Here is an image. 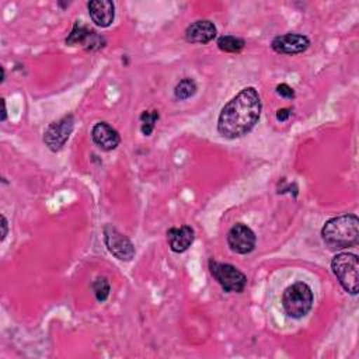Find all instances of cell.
Here are the masks:
<instances>
[{
	"label": "cell",
	"mask_w": 359,
	"mask_h": 359,
	"mask_svg": "<svg viewBox=\"0 0 359 359\" xmlns=\"http://www.w3.org/2000/svg\"><path fill=\"white\" fill-rule=\"evenodd\" d=\"M262 104L254 87L243 88L220 111L217 118V132L226 139H237L257 125Z\"/></svg>",
	"instance_id": "obj_1"
},
{
	"label": "cell",
	"mask_w": 359,
	"mask_h": 359,
	"mask_svg": "<svg viewBox=\"0 0 359 359\" xmlns=\"http://www.w3.org/2000/svg\"><path fill=\"white\" fill-rule=\"evenodd\" d=\"M324 243L332 250L353 247L359 241V219L356 215H339L325 222L321 229Z\"/></svg>",
	"instance_id": "obj_2"
},
{
	"label": "cell",
	"mask_w": 359,
	"mask_h": 359,
	"mask_svg": "<svg viewBox=\"0 0 359 359\" xmlns=\"http://www.w3.org/2000/svg\"><path fill=\"white\" fill-rule=\"evenodd\" d=\"M311 287L304 282H296L287 286L282 294V306L285 313L292 318H303L313 307Z\"/></svg>",
	"instance_id": "obj_3"
},
{
	"label": "cell",
	"mask_w": 359,
	"mask_h": 359,
	"mask_svg": "<svg viewBox=\"0 0 359 359\" xmlns=\"http://www.w3.org/2000/svg\"><path fill=\"white\" fill-rule=\"evenodd\" d=\"M331 269L341 286L351 294L359 289V261L353 252H339L331 261Z\"/></svg>",
	"instance_id": "obj_4"
},
{
	"label": "cell",
	"mask_w": 359,
	"mask_h": 359,
	"mask_svg": "<svg viewBox=\"0 0 359 359\" xmlns=\"http://www.w3.org/2000/svg\"><path fill=\"white\" fill-rule=\"evenodd\" d=\"M209 269L217 283L231 293H241L247 285V276L231 264L209 261Z\"/></svg>",
	"instance_id": "obj_5"
},
{
	"label": "cell",
	"mask_w": 359,
	"mask_h": 359,
	"mask_svg": "<svg viewBox=\"0 0 359 359\" xmlns=\"http://www.w3.org/2000/svg\"><path fill=\"white\" fill-rule=\"evenodd\" d=\"M104 243L108 251L121 261H130L135 255L132 241L112 224H107L104 227Z\"/></svg>",
	"instance_id": "obj_6"
},
{
	"label": "cell",
	"mask_w": 359,
	"mask_h": 359,
	"mask_svg": "<svg viewBox=\"0 0 359 359\" xmlns=\"http://www.w3.org/2000/svg\"><path fill=\"white\" fill-rule=\"evenodd\" d=\"M74 118L73 115H66L59 121L52 122L43 133V142L52 151H59L67 142L70 133L73 132Z\"/></svg>",
	"instance_id": "obj_7"
},
{
	"label": "cell",
	"mask_w": 359,
	"mask_h": 359,
	"mask_svg": "<svg viewBox=\"0 0 359 359\" xmlns=\"http://www.w3.org/2000/svg\"><path fill=\"white\" fill-rule=\"evenodd\" d=\"M255 234L244 223L234 224L227 233V244L237 254H250L255 248Z\"/></svg>",
	"instance_id": "obj_8"
},
{
	"label": "cell",
	"mask_w": 359,
	"mask_h": 359,
	"mask_svg": "<svg viewBox=\"0 0 359 359\" xmlns=\"http://www.w3.org/2000/svg\"><path fill=\"white\" fill-rule=\"evenodd\" d=\"M271 46L276 53L297 55L304 52L310 46V39L303 34L287 32V34L275 36L271 42Z\"/></svg>",
	"instance_id": "obj_9"
},
{
	"label": "cell",
	"mask_w": 359,
	"mask_h": 359,
	"mask_svg": "<svg viewBox=\"0 0 359 359\" xmlns=\"http://www.w3.org/2000/svg\"><path fill=\"white\" fill-rule=\"evenodd\" d=\"M66 43L70 46L81 45L87 50H97L104 46V38L91 28L76 22L72 32L66 38Z\"/></svg>",
	"instance_id": "obj_10"
},
{
	"label": "cell",
	"mask_w": 359,
	"mask_h": 359,
	"mask_svg": "<svg viewBox=\"0 0 359 359\" xmlns=\"http://www.w3.org/2000/svg\"><path fill=\"white\" fill-rule=\"evenodd\" d=\"M88 14L97 27L107 28L115 18V6L109 0H91L87 3Z\"/></svg>",
	"instance_id": "obj_11"
},
{
	"label": "cell",
	"mask_w": 359,
	"mask_h": 359,
	"mask_svg": "<svg viewBox=\"0 0 359 359\" xmlns=\"http://www.w3.org/2000/svg\"><path fill=\"white\" fill-rule=\"evenodd\" d=\"M91 137H93V142L95 143V146L105 151L116 149L121 142L119 133L107 122L95 123L91 130Z\"/></svg>",
	"instance_id": "obj_12"
},
{
	"label": "cell",
	"mask_w": 359,
	"mask_h": 359,
	"mask_svg": "<svg viewBox=\"0 0 359 359\" xmlns=\"http://www.w3.org/2000/svg\"><path fill=\"white\" fill-rule=\"evenodd\" d=\"M217 29L209 20H198L185 29V39L191 43H208L216 38Z\"/></svg>",
	"instance_id": "obj_13"
},
{
	"label": "cell",
	"mask_w": 359,
	"mask_h": 359,
	"mask_svg": "<svg viewBox=\"0 0 359 359\" xmlns=\"http://www.w3.org/2000/svg\"><path fill=\"white\" fill-rule=\"evenodd\" d=\"M194 238H195V231L191 226H187V224L180 227H171L167 230L168 245L174 252L187 251L194 243Z\"/></svg>",
	"instance_id": "obj_14"
},
{
	"label": "cell",
	"mask_w": 359,
	"mask_h": 359,
	"mask_svg": "<svg viewBox=\"0 0 359 359\" xmlns=\"http://www.w3.org/2000/svg\"><path fill=\"white\" fill-rule=\"evenodd\" d=\"M217 46L223 52L237 53L245 46V41L243 38H237L233 35H223L217 39Z\"/></svg>",
	"instance_id": "obj_15"
},
{
	"label": "cell",
	"mask_w": 359,
	"mask_h": 359,
	"mask_svg": "<svg viewBox=\"0 0 359 359\" xmlns=\"http://www.w3.org/2000/svg\"><path fill=\"white\" fill-rule=\"evenodd\" d=\"M196 90H198L196 83H195L192 79L185 77V79H182V80L175 86V88H174V95H175L177 100H181V101H182V100H188V98H191L192 95H195Z\"/></svg>",
	"instance_id": "obj_16"
},
{
	"label": "cell",
	"mask_w": 359,
	"mask_h": 359,
	"mask_svg": "<svg viewBox=\"0 0 359 359\" xmlns=\"http://www.w3.org/2000/svg\"><path fill=\"white\" fill-rule=\"evenodd\" d=\"M158 121V112L157 111H144L142 115H140V130L144 136H149L151 135V132L154 130V126H156V122Z\"/></svg>",
	"instance_id": "obj_17"
},
{
	"label": "cell",
	"mask_w": 359,
	"mask_h": 359,
	"mask_svg": "<svg viewBox=\"0 0 359 359\" xmlns=\"http://www.w3.org/2000/svg\"><path fill=\"white\" fill-rule=\"evenodd\" d=\"M109 289H111L109 282H108L107 278H104V276H98V278L93 282V292H94V294H95V299H97L98 302H101V303L108 297Z\"/></svg>",
	"instance_id": "obj_18"
},
{
	"label": "cell",
	"mask_w": 359,
	"mask_h": 359,
	"mask_svg": "<svg viewBox=\"0 0 359 359\" xmlns=\"http://www.w3.org/2000/svg\"><path fill=\"white\" fill-rule=\"evenodd\" d=\"M276 93H278L280 97H283V98H287V100H292V98H294V90H293L290 86H287L286 83H282V84H279V86L276 87Z\"/></svg>",
	"instance_id": "obj_19"
},
{
	"label": "cell",
	"mask_w": 359,
	"mask_h": 359,
	"mask_svg": "<svg viewBox=\"0 0 359 359\" xmlns=\"http://www.w3.org/2000/svg\"><path fill=\"white\" fill-rule=\"evenodd\" d=\"M290 114H292V109H290V108H282V109H279V111L276 112V119H278L279 122H285V121L290 116Z\"/></svg>",
	"instance_id": "obj_20"
},
{
	"label": "cell",
	"mask_w": 359,
	"mask_h": 359,
	"mask_svg": "<svg viewBox=\"0 0 359 359\" xmlns=\"http://www.w3.org/2000/svg\"><path fill=\"white\" fill-rule=\"evenodd\" d=\"M7 230H8V223L4 215H1V241H4V238L7 237Z\"/></svg>",
	"instance_id": "obj_21"
},
{
	"label": "cell",
	"mask_w": 359,
	"mask_h": 359,
	"mask_svg": "<svg viewBox=\"0 0 359 359\" xmlns=\"http://www.w3.org/2000/svg\"><path fill=\"white\" fill-rule=\"evenodd\" d=\"M1 107H3V111H1V121H6V116H7V109H6V101L4 98H1Z\"/></svg>",
	"instance_id": "obj_22"
}]
</instances>
